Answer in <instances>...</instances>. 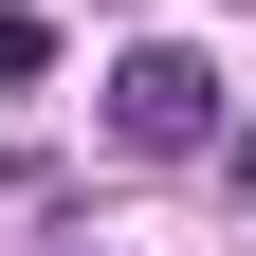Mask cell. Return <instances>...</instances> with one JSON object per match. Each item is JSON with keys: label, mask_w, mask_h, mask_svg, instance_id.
<instances>
[{"label": "cell", "mask_w": 256, "mask_h": 256, "mask_svg": "<svg viewBox=\"0 0 256 256\" xmlns=\"http://www.w3.org/2000/svg\"><path fill=\"white\" fill-rule=\"evenodd\" d=\"M92 92H110V146H146V165H202L220 146V55L202 37H128Z\"/></svg>", "instance_id": "6da1fadb"}, {"label": "cell", "mask_w": 256, "mask_h": 256, "mask_svg": "<svg viewBox=\"0 0 256 256\" xmlns=\"http://www.w3.org/2000/svg\"><path fill=\"white\" fill-rule=\"evenodd\" d=\"M55 74V18H37V0H0V92H37Z\"/></svg>", "instance_id": "7a4b0ae2"}, {"label": "cell", "mask_w": 256, "mask_h": 256, "mask_svg": "<svg viewBox=\"0 0 256 256\" xmlns=\"http://www.w3.org/2000/svg\"><path fill=\"white\" fill-rule=\"evenodd\" d=\"M220 183H238V202H256V128H220Z\"/></svg>", "instance_id": "3957f363"}]
</instances>
